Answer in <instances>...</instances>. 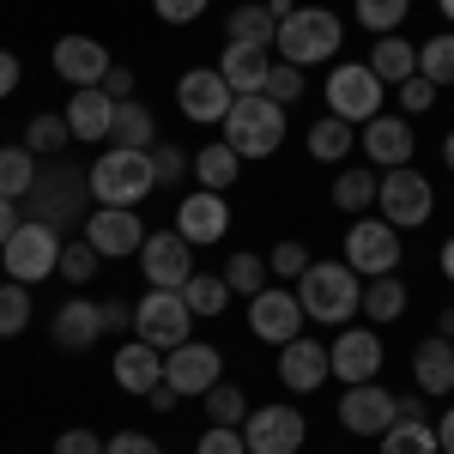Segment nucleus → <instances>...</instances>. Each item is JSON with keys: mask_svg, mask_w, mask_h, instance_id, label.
Returning a JSON list of instances; mask_svg holds the SVG:
<instances>
[{"mask_svg": "<svg viewBox=\"0 0 454 454\" xmlns=\"http://www.w3.org/2000/svg\"><path fill=\"white\" fill-rule=\"evenodd\" d=\"M19 207H25V218L49 224V231H73V224H85L91 207H98V200H91V170H79L67 158H49V164L36 170V188Z\"/></svg>", "mask_w": 454, "mask_h": 454, "instance_id": "f257e3e1", "label": "nucleus"}, {"mask_svg": "<svg viewBox=\"0 0 454 454\" xmlns=\"http://www.w3.org/2000/svg\"><path fill=\"white\" fill-rule=\"evenodd\" d=\"M297 303L315 327H346L364 309V279L346 261H309V273L297 279Z\"/></svg>", "mask_w": 454, "mask_h": 454, "instance_id": "f03ea898", "label": "nucleus"}, {"mask_svg": "<svg viewBox=\"0 0 454 454\" xmlns=\"http://www.w3.org/2000/svg\"><path fill=\"white\" fill-rule=\"evenodd\" d=\"M340 43H346V25H340V12H327V6H297L279 25V36H273L279 61H291V67H303V73L321 67V61H333Z\"/></svg>", "mask_w": 454, "mask_h": 454, "instance_id": "7ed1b4c3", "label": "nucleus"}, {"mask_svg": "<svg viewBox=\"0 0 454 454\" xmlns=\"http://www.w3.org/2000/svg\"><path fill=\"white\" fill-rule=\"evenodd\" d=\"M218 140L231 145L237 158H273V152L285 145V104H273L267 91L237 98L231 115H224V134H218Z\"/></svg>", "mask_w": 454, "mask_h": 454, "instance_id": "20e7f679", "label": "nucleus"}, {"mask_svg": "<svg viewBox=\"0 0 454 454\" xmlns=\"http://www.w3.org/2000/svg\"><path fill=\"white\" fill-rule=\"evenodd\" d=\"M152 188H158V176H152V152L109 145L104 158L91 164V200H98V207H140Z\"/></svg>", "mask_w": 454, "mask_h": 454, "instance_id": "39448f33", "label": "nucleus"}, {"mask_svg": "<svg viewBox=\"0 0 454 454\" xmlns=\"http://www.w3.org/2000/svg\"><path fill=\"white\" fill-rule=\"evenodd\" d=\"M61 248H67L61 231H49V224L25 218V224L12 231V243L0 248V267H6V279H19V285H43V279L61 273Z\"/></svg>", "mask_w": 454, "mask_h": 454, "instance_id": "423d86ee", "label": "nucleus"}, {"mask_svg": "<svg viewBox=\"0 0 454 454\" xmlns=\"http://www.w3.org/2000/svg\"><path fill=\"white\" fill-rule=\"evenodd\" d=\"M194 321L200 315L188 309L182 291H145L140 303H134V340H145V346H158V351H176L194 340Z\"/></svg>", "mask_w": 454, "mask_h": 454, "instance_id": "0eeeda50", "label": "nucleus"}, {"mask_svg": "<svg viewBox=\"0 0 454 454\" xmlns=\"http://www.w3.org/2000/svg\"><path fill=\"white\" fill-rule=\"evenodd\" d=\"M382 91H387V85L376 79L370 61H340L333 79H327V115H340V121H351V128H364V121L382 115Z\"/></svg>", "mask_w": 454, "mask_h": 454, "instance_id": "6e6552de", "label": "nucleus"}, {"mask_svg": "<svg viewBox=\"0 0 454 454\" xmlns=\"http://www.w3.org/2000/svg\"><path fill=\"white\" fill-rule=\"evenodd\" d=\"M376 207H382V218L394 231H419L424 218L436 212V188H430V176H419L412 164H400V170H382Z\"/></svg>", "mask_w": 454, "mask_h": 454, "instance_id": "1a4fd4ad", "label": "nucleus"}, {"mask_svg": "<svg viewBox=\"0 0 454 454\" xmlns=\"http://www.w3.org/2000/svg\"><path fill=\"white\" fill-rule=\"evenodd\" d=\"M346 267L357 279H382L400 267V231L387 218H351L346 231Z\"/></svg>", "mask_w": 454, "mask_h": 454, "instance_id": "9d476101", "label": "nucleus"}, {"mask_svg": "<svg viewBox=\"0 0 454 454\" xmlns=\"http://www.w3.org/2000/svg\"><path fill=\"white\" fill-rule=\"evenodd\" d=\"M231 104H237V91H231V79L218 67H188L176 79V109L188 121H200V128H224Z\"/></svg>", "mask_w": 454, "mask_h": 454, "instance_id": "9b49d317", "label": "nucleus"}, {"mask_svg": "<svg viewBox=\"0 0 454 454\" xmlns=\"http://www.w3.org/2000/svg\"><path fill=\"white\" fill-rule=\"evenodd\" d=\"M140 273L152 291H182V285L194 279V243L182 231H145Z\"/></svg>", "mask_w": 454, "mask_h": 454, "instance_id": "f8f14e48", "label": "nucleus"}, {"mask_svg": "<svg viewBox=\"0 0 454 454\" xmlns=\"http://www.w3.org/2000/svg\"><path fill=\"white\" fill-rule=\"evenodd\" d=\"M303 436H309V419L297 406H261L243 419L248 454H303Z\"/></svg>", "mask_w": 454, "mask_h": 454, "instance_id": "ddd939ff", "label": "nucleus"}, {"mask_svg": "<svg viewBox=\"0 0 454 454\" xmlns=\"http://www.w3.org/2000/svg\"><path fill=\"white\" fill-rule=\"evenodd\" d=\"M303 303H297V291H279V285H267L261 297H248V333L261 340V346H291L297 333H303Z\"/></svg>", "mask_w": 454, "mask_h": 454, "instance_id": "4468645a", "label": "nucleus"}, {"mask_svg": "<svg viewBox=\"0 0 454 454\" xmlns=\"http://www.w3.org/2000/svg\"><path fill=\"white\" fill-rule=\"evenodd\" d=\"M218 376H224V357H218V346H207V340H188V346L164 351V382L182 394V400H207L212 387H218Z\"/></svg>", "mask_w": 454, "mask_h": 454, "instance_id": "2eb2a0df", "label": "nucleus"}, {"mask_svg": "<svg viewBox=\"0 0 454 454\" xmlns=\"http://www.w3.org/2000/svg\"><path fill=\"white\" fill-rule=\"evenodd\" d=\"M85 243L98 248L104 261H128V254H140L145 248V224L134 207H91L85 218Z\"/></svg>", "mask_w": 454, "mask_h": 454, "instance_id": "dca6fc26", "label": "nucleus"}, {"mask_svg": "<svg viewBox=\"0 0 454 454\" xmlns=\"http://www.w3.org/2000/svg\"><path fill=\"white\" fill-rule=\"evenodd\" d=\"M327 357H333V376L346 387L376 382L382 376V333L376 327H340V340L327 346Z\"/></svg>", "mask_w": 454, "mask_h": 454, "instance_id": "f3484780", "label": "nucleus"}, {"mask_svg": "<svg viewBox=\"0 0 454 454\" xmlns=\"http://www.w3.org/2000/svg\"><path fill=\"white\" fill-rule=\"evenodd\" d=\"M394 419H400V400L382 382H357L340 394V424H346L351 436H382Z\"/></svg>", "mask_w": 454, "mask_h": 454, "instance_id": "a211bd4d", "label": "nucleus"}, {"mask_svg": "<svg viewBox=\"0 0 454 454\" xmlns=\"http://www.w3.org/2000/svg\"><path fill=\"white\" fill-rule=\"evenodd\" d=\"M176 231H182L194 248L224 243V237H231V207H224V194H212V188L182 194V207H176Z\"/></svg>", "mask_w": 454, "mask_h": 454, "instance_id": "6ab92c4d", "label": "nucleus"}, {"mask_svg": "<svg viewBox=\"0 0 454 454\" xmlns=\"http://www.w3.org/2000/svg\"><path fill=\"white\" fill-rule=\"evenodd\" d=\"M279 382L291 387V394H315L321 382H333V357H327V346L309 340V333H297L291 346H279Z\"/></svg>", "mask_w": 454, "mask_h": 454, "instance_id": "aec40b11", "label": "nucleus"}, {"mask_svg": "<svg viewBox=\"0 0 454 454\" xmlns=\"http://www.w3.org/2000/svg\"><path fill=\"white\" fill-rule=\"evenodd\" d=\"M364 158L376 164V170H400V164H412V152H419V134L406 128V115H376V121H364Z\"/></svg>", "mask_w": 454, "mask_h": 454, "instance_id": "412c9836", "label": "nucleus"}, {"mask_svg": "<svg viewBox=\"0 0 454 454\" xmlns=\"http://www.w3.org/2000/svg\"><path fill=\"white\" fill-rule=\"evenodd\" d=\"M49 61H55V73L67 79L73 91H79V85H104L109 67H115V61H109V49L98 43V36H61Z\"/></svg>", "mask_w": 454, "mask_h": 454, "instance_id": "4be33fe9", "label": "nucleus"}, {"mask_svg": "<svg viewBox=\"0 0 454 454\" xmlns=\"http://www.w3.org/2000/svg\"><path fill=\"white\" fill-rule=\"evenodd\" d=\"M109 376H115V387H121V394H152V387L164 382V351L158 346H145V340H128V346H115V370H109Z\"/></svg>", "mask_w": 454, "mask_h": 454, "instance_id": "5701e85b", "label": "nucleus"}, {"mask_svg": "<svg viewBox=\"0 0 454 454\" xmlns=\"http://www.w3.org/2000/svg\"><path fill=\"white\" fill-rule=\"evenodd\" d=\"M67 128L73 140H109V128H115V98H109L104 85H79L67 98Z\"/></svg>", "mask_w": 454, "mask_h": 454, "instance_id": "b1692460", "label": "nucleus"}, {"mask_svg": "<svg viewBox=\"0 0 454 454\" xmlns=\"http://www.w3.org/2000/svg\"><path fill=\"white\" fill-rule=\"evenodd\" d=\"M218 73L231 79V91H237V98H248V91H267L273 49H261V43H224V55H218Z\"/></svg>", "mask_w": 454, "mask_h": 454, "instance_id": "393cba45", "label": "nucleus"}, {"mask_svg": "<svg viewBox=\"0 0 454 454\" xmlns=\"http://www.w3.org/2000/svg\"><path fill=\"white\" fill-rule=\"evenodd\" d=\"M104 340V315L91 297H67L61 309H55V346L61 351H91Z\"/></svg>", "mask_w": 454, "mask_h": 454, "instance_id": "a878e982", "label": "nucleus"}, {"mask_svg": "<svg viewBox=\"0 0 454 454\" xmlns=\"http://www.w3.org/2000/svg\"><path fill=\"white\" fill-rule=\"evenodd\" d=\"M412 376H419V394H454V340L430 333L412 351Z\"/></svg>", "mask_w": 454, "mask_h": 454, "instance_id": "bb28decb", "label": "nucleus"}, {"mask_svg": "<svg viewBox=\"0 0 454 454\" xmlns=\"http://www.w3.org/2000/svg\"><path fill=\"white\" fill-rule=\"evenodd\" d=\"M370 67H376L382 85H406V79L419 73V43H406V36H376Z\"/></svg>", "mask_w": 454, "mask_h": 454, "instance_id": "cd10ccee", "label": "nucleus"}, {"mask_svg": "<svg viewBox=\"0 0 454 454\" xmlns=\"http://www.w3.org/2000/svg\"><path fill=\"white\" fill-rule=\"evenodd\" d=\"M36 152L31 145H0V200H25L36 188Z\"/></svg>", "mask_w": 454, "mask_h": 454, "instance_id": "c85d7f7f", "label": "nucleus"}, {"mask_svg": "<svg viewBox=\"0 0 454 454\" xmlns=\"http://www.w3.org/2000/svg\"><path fill=\"white\" fill-rule=\"evenodd\" d=\"M237 170H243V158H237L224 140H212V145H200V152H194V182H200V188H212V194H224V188L237 182Z\"/></svg>", "mask_w": 454, "mask_h": 454, "instance_id": "c756f323", "label": "nucleus"}, {"mask_svg": "<svg viewBox=\"0 0 454 454\" xmlns=\"http://www.w3.org/2000/svg\"><path fill=\"white\" fill-rule=\"evenodd\" d=\"M357 152V128L351 121H340V115H321L309 128V158H321V164H340V158H351Z\"/></svg>", "mask_w": 454, "mask_h": 454, "instance_id": "7c9ffc66", "label": "nucleus"}, {"mask_svg": "<svg viewBox=\"0 0 454 454\" xmlns=\"http://www.w3.org/2000/svg\"><path fill=\"white\" fill-rule=\"evenodd\" d=\"M109 140L115 145H128V152H152L158 145V128H152V109L145 104H115V128H109Z\"/></svg>", "mask_w": 454, "mask_h": 454, "instance_id": "2f4dec72", "label": "nucleus"}, {"mask_svg": "<svg viewBox=\"0 0 454 454\" xmlns=\"http://www.w3.org/2000/svg\"><path fill=\"white\" fill-rule=\"evenodd\" d=\"M231 43H261V49H273V36H279V19L261 6V0H237V12H231Z\"/></svg>", "mask_w": 454, "mask_h": 454, "instance_id": "473e14b6", "label": "nucleus"}, {"mask_svg": "<svg viewBox=\"0 0 454 454\" xmlns=\"http://www.w3.org/2000/svg\"><path fill=\"white\" fill-rule=\"evenodd\" d=\"M376 442H382V454H442L436 424H419V419H394Z\"/></svg>", "mask_w": 454, "mask_h": 454, "instance_id": "72a5a7b5", "label": "nucleus"}, {"mask_svg": "<svg viewBox=\"0 0 454 454\" xmlns=\"http://www.w3.org/2000/svg\"><path fill=\"white\" fill-rule=\"evenodd\" d=\"M376 194H382V176L376 170H340L333 176V207L351 212V218H364V207H376Z\"/></svg>", "mask_w": 454, "mask_h": 454, "instance_id": "f704fd0d", "label": "nucleus"}, {"mask_svg": "<svg viewBox=\"0 0 454 454\" xmlns=\"http://www.w3.org/2000/svg\"><path fill=\"white\" fill-rule=\"evenodd\" d=\"M364 315L376 321V327H387V321H400L406 315V285L394 279V273H382V279L364 285Z\"/></svg>", "mask_w": 454, "mask_h": 454, "instance_id": "c9c22d12", "label": "nucleus"}, {"mask_svg": "<svg viewBox=\"0 0 454 454\" xmlns=\"http://www.w3.org/2000/svg\"><path fill=\"white\" fill-rule=\"evenodd\" d=\"M267 279H273V273H267V261H261L254 248H237V254L224 261V285H231V297H261Z\"/></svg>", "mask_w": 454, "mask_h": 454, "instance_id": "e433bc0d", "label": "nucleus"}, {"mask_svg": "<svg viewBox=\"0 0 454 454\" xmlns=\"http://www.w3.org/2000/svg\"><path fill=\"white\" fill-rule=\"evenodd\" d=\"M73 140L67 115H55V109H43V115H31V128H25V145H31L36 158H61Z\"/></svg>", "mask_w": 454, "mask_h": 454, "instance_id": "4c0bfd02", "label": "nucleus"}, {"mask_svg": "<svg viewBox=\"0 0 454 454\" xmlns=\"http://www.w3.org/2000/svg\"><path fill=\"white\" fill-rule=\"evenodd\" d=\"M182 297H188L194 315H212V321L231 309V285H224V273H194V279L182 285Z\"/></svg>", "mask_w": 454, "mask_h": 454, "instance_id": "58836bf2", "label": "nucleus"}, {"mask_svg": "<svg viewBox=\"0 0 454 454\" xmlns=\"http://www.w3.org/2000/svg\"><path fill=\"white\" fill-rule=\"evenodd\" d=\"M31 327V285L6 279L0 285V340H19Z\"/></svg>", "mask_w": 454, "mask_h": 454, "instance_id": "ea45409f", "label": "nucleus"}, {"mask_svg": "<svg viewBox=\"0 0 454 454\" xmlns=\"http://www.w3.org/2000/svg\"><path fill=\"white\" fill-rule=\"evenodd\" d=\"M419 73L436 85V91H442V85H454V31L419 43Z\"/></svg>", "mask_w": 454, "mask_h": 454, "instance_id": "a19ab883", "label": "nucleus"}, {"mask_svg": "<svg viewBox=\"0 0 454 454\" xmlns=\"http://www.w3.org/2000/svg\"><path fill=\"white\" fill-rule=\"evenodd\" d=\"M406 12H412V0H357V25L370 36H394L406 25Z\"/></svg>", "mask_w": 454, "mask_h": 454, "instance_id": "79ce46f5", "label": "nucleus"}, {"mask_svg": "<svg viewBox=\"0 0 454 454\" xmlns=\"http://www.w3.org/2000/svg\"><path fill=\"white\" fill-rule=\"evenodd\" d=\"M98 261H104V254L79 237V243L61 248V279H67V285H91V279H98Z\"/></svg>", "mask_w": 454, "mask_h": 454, "instance_id": "37998d69", "label": "nucleus"}, {"mask_svg": "<svg viewBox=\"0 0 454 454\" xmlns=\"http://www.w3.org/2000/svg\"><path fill=\"white\" fill-rule=\"evenodd\" d=\"M248 419V400H243V387H231V382H218L207 394V424H243Z\"/></svg>", "mask_w": 454, "mask_h": 454, "instance_id": "c03bdc74", "label": "nucleus"}, {"mask_svg": "<svg viewBox=\"0 0 454 454\" xmlns=\"http://www.w3.org/2000/svg\"><path fill=\"white\" fill-rule=\"evenodd\" d=\"M267 273H273V279H303V273H309V248L291 243V237H285V243H273V254H267Z\"/></svg>", "mask_w": 454, "mask_h": 454, "instance_id": "a18cd8bd", "label": "nucleus"}, {"mask_svg": "<svg viewBox=\"0 0 454 454\" xmlns=\"http://www.w3.org/2000/svg\"><path fill=\"white\" fill-rule=\"evenodd\" d=\"M194 454H248L243 424H207V436L194 442Z\"/></svg>", "mask_w": 454, "mask_h": 454, "instance_id": "49530a36", "label": "nucleus"}, {"mask_svg": "<svg viewBox=\"0 0 454 454\" xmlns=\"http://www.w3.org/2000/svg\"><path fill=\"white\" fill-rule=\"evenodd\" d=\"M267 98H273V104H297V98H303V67L273 61V73H267Z\"/></svg>", "mask_w": 454, "mask_h": 454, "instance_id": "de8ad7c7", "label": "nucleus"}, {"mask_svg": "<svg viewBox=\"0 0 454 454\" xmlns=\"http://www.w3.org/2000/svg\"><path fill=\"white\" fill-rule=\"evenodd\" d=\"M182 170H194V158H188V152H182V145H152V176H158V182H182Z\"/></svg>", "mask_w": 454, "mask_h": 454, "instance_id": "09e8293b", "label": "nucleus"}, {"mask_svg": "<svg viewBox=\"0 0 454 454\" xmlns=\"http://www.w3.org/2000/svg\"><path fill=\"white\" fill-rule=\"evenodd\" d=\"M394 91H400V109H406V115H424V109H436V85H430L424 73H412V79H406V85H394Z\"/></svg>", "mask_w": 454, "mask_h": 454, "instance_id": "8fccbe9b", "label": "nucleus"}, {"mask_svg": "<svg viewBox=\"0 0 454 454\" xmlns=\"http://www.w3.org/2000/svg\"><path fill=\"white\" fill-rule=\"evenodd\" d=\"M152 6H158V19H164V25H194L212 0H152Z\"/></svg>", "mask_w": 454, "mask_h": 454, "instance_id": "3c124183", "label": "nucleus"}, {"mask_svg": "<svg viewBox=\"0 0 454 454\" xmlns=\"http://www.w3.org/2000/svg\"><path fill=\"white\" fill-rule=\"evenodd\" d=\"M104 454H164V449H158L145 430H115V436L104 442Z\"/></svg>", "mask_w": 454, "mask_h": 454, "instance_id": "603ef678", "label": "nucleus"}, {"mask_svg": "<svg viewBox=\"0 0 454 454\" xmlns=\"http://www.w3.org/2000/svg\"><path fill=\"white\" fill-rule=\"evenodd\" d=\"M55 454H104V436H91V430H61V436H55Z\"/></svg>", "mask_w": 454, "mask_h": 454, "instance_id": "864d4df0", "label": "nucleus"}, {"mask_svg": "<svg viewBox=\"0 0 454 454\" xmlns=\"http://www.w3.org/2000/svg\"><path fill=\"white\" fill-rule=\"evenodd\" d=\"M98 315H104V333H121V327H134V303H121V297L98 303Z\"/></svg>", "mask_w": 454, "mask_h": 454, "instance_id": "5fc2aeb1", "label": "nucleus"}, {"mask_svg": "<svg viewBox=\"0 0 454 454\" xmlns=\"http://www.w3.org/2000/svg\"><path fill=\"white\" fill-rule=\"evenodd\" d=\"M19 79H25L19 55H12V49H0V98H12V91H19Z\"/></svg>", "mask_w": 454, "mask_h": 454, "instance_id": "6e6d98bb", "label": "nucleus"}, {"mask_svg": "<svg viewBox=\"0 0 454 454\" xmlns=\"http://www.w3.org/2000/svg\"><path fill=\"white\" fill-rule=\"evenodd\" d=\"M104 91H109V98H115V104H128V98H134V67H109Z\"/></svg>", "mask_w": 454, "mask_h": 454, "instance_id": "4d7b16f0", "label": "nucleus"}, {"mask_svg": "<svg viewBox=\"0 0 454 454\" xmlns=\"http://www.w3.org/2000/svg\"><path fill=\"white\" fill-rule=\"evenodd\" d=\"M25 218H19V200H0V248L12 243V231H19Z\"/></svg>", "mask_w": 454, "mask_h": 454, "instance_id": "13d9d810", "label": "nucleus"}, {"mask_svg": "<svg viewBox=\"0 0 454 454\" xmlns=\"http://www.w3.org/2000/svg\"><path fill=\"white\" fill-rule=\"evenodd\" d=\"M145 400H152V412H176V406H182V394H176L170 382H158L152 394H145Z\"/></svg>", "mask_w": 454, "mask_h": 454, "instance_id": "bf43d9fd", "label": "nucleus"}, {"mask_svg": "<svg viewBox=\"0 0 454 454\" xmlns=\"http://www.w3.org/2000/svg\"><path fill=\"white\" fill-rule=\"evenodd\" d=\"M436 442H442V454H454V406L436 419Z\"/></svg>", "mask_w": 454, "mask_h": 454, "instance_id": "052dcab7", "label": "nucleus"}, {"mask_svg": "<svg viewBox=\"0 0 454 454\" xmlns=\"http://www.w3.org/2000/svg\"><path fill=\"white\" fill-rule=\"evenodd\" d=\"M400 419H419V424H430V412H424V394H406V400H400Z\"/></svg>", "mask_w": 454, "mask_h": 454, "instance_id": "680f3d73", "label": "nucleus"}, {"mask_svg": "<svg viewBox=\"0 0 454 454\" xmlns=\"http://www.w3.org/2000/svg\"><path fill=\"white\" fill-rule=\"evenodd\" d=\"M267 12H273V19H279V25H285V19L297 12V0H267Z\"/></svg>", "mask_w": 454, "mask_h": 454, "instance_id": "e2e57ef3", "label": "nucleus"}, {"mask_svg": "<svg viewBox=\"0 0 454 454\" xmlns=\"http://www.w3.org/2000/svg\"><path fill=\"white\" fill-rule=\"evenodd\" d=\"M436 333H442V340H454V309H442V315H436Z\"/></svg>", "mask_w": 454, "mask_h": 454, "instance_id": "0e129e2a", "label": "nucleus"}, {"mask_svg": "<svg viewBox=\"0 0 454 454\" xmlns=\"http://www.w3.org/2000/svg\"><path fill=\"white\" fill-rule=\"evenodd\" d=\"M442 279H454V237L442 243Z\"/></svg>", "mask_w": 454, "mask_h": 454, "instance_id": "69168bd1", "label": "nucleus"}, {"mask_svg": "<svg viewBox=\"0 0 454 454\" xmlns=\"http://www.w3.org/2000/svg\"><path fill=\"white\" fill-rule=\"evenodd\" d=\"M442 164H449V170H454V134H449V140H442Z\"/></svg>", "mask_w": 454, "mask_h": 454, "instance_id": "338daca9", "label": "nucleus"}, {"mask_svg": "<svg viewBox=\"0 0 454 454\" xmlns=\"http://www.w3.org/2000/svg\"><path fill=\"white\" fill-rule=\"evenodd\" d=\"M436 6H442V19H449V25H454V0H436Z\"/></svg>", "mask_w": 454, "mask_h": 454, "instance_id": "774afa93", "label": "nucleus"}]
</instances>
